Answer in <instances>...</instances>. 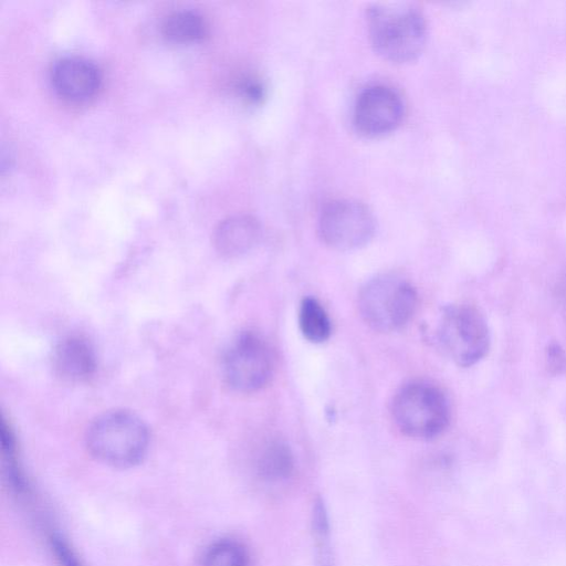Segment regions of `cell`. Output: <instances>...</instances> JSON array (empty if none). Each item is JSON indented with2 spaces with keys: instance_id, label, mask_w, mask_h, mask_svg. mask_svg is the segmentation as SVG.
Returning <instances> with one entry per match:
<instances>
[{
  "instance_id": "6da1fadb",
  "label": "cell",
  "mask_w": 566,
  "mask_h": 566,
  "mask_svg": "<svg viewBox=\"0 0 566 566\" xmlns=\"http://www.w3.org/2000/svg\"><path fill=\"white\" fill-rule=\"evenodd\" d=\"M367 25L374 50L387 61H413L424 48L426 21L413 4L375 3L367 10Z\"/></svg>"
},
{
  "instance_id": "7a4b0ae2",
  "label": "cell",
  "mask_w": 566,
  "mask_h": 566,
  "mask_svg": "<svg viewBox=\"0 0 566 566\" xmlns=\"http://www.w3.org/2000/svg\"><path fill=\"white\" fill-rule=\"evenodd\" d=\"M86 444L101 462L115 468H130L146 455L149 431L146 423L134 412L111 410L91 423Z\"/></svg>"
},
{
  "instance_id": "3957f363",
  "label": "cell",
  "mask_w": 566,
  "mask_h": 566,
  "mask_svg": "<svg viewBox=\"0 0 566 566\" xmlns=\"http://www.w3.org/2000/svg\"><path fill=\"white\" fill-rule=\"evenodd\" d=\"M417 304L418 295L411 283L391 273L370 279L358 294L363 321L381 333L402 328L413 316Z\"/></svg>"
},
{
  "instance_id": "277c9868",
  "label": "cell",
  "mask_w": 566,
  "mask_h": 566,
  "mask_svg": "<svg viewBox=\"0 0 566 566\" xmlns=\"http://www.w3.org/2000/svg\"><path fill=\"white\" fill-rule=\"evenodd\" d=\"M391 415L397 428L407 437L431 439L448 427L450 407L439 387L427 381H412L396 392Z\"/></svg>"
},
{
  "instance_id": "5b68a950",
  "label": "cell",
  "mask_w": 566,
  "mask_h": 566,
  "mask_svg": "<svg viewBox=\"0 0 566 566\" xmlns=\"http://www.w3.org/2000/svg\"><path fill=\"white\" fill-rule=\"evenodd\" d=\"M437 338L443 353L461 367L480 361L491 343L486 321L469 304H451L442 308Z\"/></svg>"
},
{
  "instance_id": "8992f818",
  "label": "cell",
  "mask_w": 566,
  "mask_h": 566,
  "mask_svg": "<svg viewBox=\"0 0 566 566\" xmlns=\"http://www.w3.org/2000/svg\"><path fill=\"white\" fill-rule=\"evenodd\" d=\"M227 384L239 392L262 389L273 373V357L268 343L254 332L238 335L222 359Z\"/></svg>"
},
{
  "instance_id": "52a82bcc",
  "label": "cell",
  "mask_w": 566,
  "mask_h": 566,
  "mask_svg": "<svg viewBox=\"0 0 566 566\" xmlns=\"http://www.w3.org/2000/svg\"><path fill=\"white\" fill-rule=\"evenodd\" d=\"M376 230L375 218L363 203L339 199L326 205L318 220L322 241L339 251L355 250L367 244Z\"/></svg>"
},
{
  "instance_id": "ba28073f",
  "label": "cell",
  "mask_w": 566,
  "mask_h": 566,
  "mask_svg": "<svg viewBox=\"0 0 566 566\" xmlns=\"http://www.w3.org/2000/svg\"><path fill=\"white\" fill-rule=\"evenodd\" d=\"M405 105L401 96L386 85H373L358 96L354 108V125L366 137H380L401 123Z\"/></svg>"
},
{
  "instance_id": "9c48e42d",
  "label": "cell",
  "mask_w": 566,
  "mask_h": 566,
  "mask_svg": "<svg viewBox=\"0 0 566 566\" xmlns=\"http://www.w3.org/2000/svg\"><path fill=\"white\" fill-rule=\"evenodd\" d=\"M51 83L64 99L82 102L96 94L101 85V74L97 66L88 60L63 57L52 66Z\"/></svg>"
},
{
  "instance_id": "30bf717a",
  "label": "cell",
  "mask_w": 566,
  "mask_h": 566,
  "mask_svg": "<svg viewBox=\"0 0 566 566\" xmlns=\"http://www.w3.org/2000/svg\"><path fill=\"white\" fill-rule=\"evenodd\" d=\"M96 367L94 347L83 336L70 335L63 338L53 352V368L63 380L85 381L94 375Z\"/></svg>"
},
{
  "instance_id": "8fae6325",
  "label": "cell",
  "mask_w": 566,
  "mask_h": 566,
  "mask_svg": "<svg viewBox=\"0 0 566 566\" xmlns=\"http://www.w3.org/2000/svg\"><path fill=\"white\" fill-rule=\"evenodd\" d=\"M261 237L259 221L247 214L227 218L214 231L213 242L217 251L227 258L240 256L249 252Z\"/></svg>"
},
{
  "instance_id": "7c38bea8",
  "label": "cell",
  "mask_w": 566,
  "mask_h": 566,
  "mask_svg": "<svg viewBox=\"0 0 566 566\" xmlns=\"http://www.w3.org/2000/svg\"><path fill=\"white\" fill-rule=\"evenodd\" d=\"M256 470L259 475L269 482L289 479L294 471V457L291 448L280 440L266 443L258 457Z\"/></svg>"
},
{
  "instance_id": "4fadbf2b",
  "label": "cell",
  "mask_w": 566,
  "mask_h": 566,
  "mask_svg": "<svg viewBox=\"0 0 566 566\" xmlns=\"http://www.w3.org/2000/svg\"><path fill=\"white\" fill-rule=\"evenodd\" d=\"M298 326L311 343H323L332 333V323L324 306L315 297H304L298 307Z\"/></svg>"
},
{
  "instance_id": "5bb4252c",
  "label": "cell",
  "mask_w": 566,
  "mask_h": 566,
  "mask_svg": "<svg viewBox=\"0 0 566 566\" xmlns=\"http://www.w3.org/2000/svg\"><path fill=\"white\" fill-rule=\"evenodd\" d=\"M206 29V22L200 14L182 10L167 17L163 24V34L174 43H190L202 39Z\"/></svg>"
},
{
  "instance_id": "9a60e30c",
  "label": "cell",
  "mask_w": 566,
  "mask_h": 566,
  "mask_svg": "<svg viewBox=\"0 0 566 566\" xmlns=\"http://www.w3.org/2000/svg\"><path fill=\"white\" fill-rule=\"evenodd\" d=\"M245 547L238 541L222 538L211 543L203 553L201 566H249Z\"/></svg>"
},
{
  "instance_id": "2e32d148",
  "label": "cell",
  "mask_w": 566,
  "mask_h": 566,
  "mask_svg": "<svg viewBox=\"0 0 566 566\" xmlns=\"http://www.w3.org/2000/svg\"><path fill=\"white\" fill-rule=\"evenodd\" d=\"M312 531L315 541L317 566H334L331 548L329 518L322 497H317L313 504Z\"/></svg>"
},
{
  "instance_id": "e0dca14e",
  "label": "cell",
  "mask_w": 566,
  "mask_h": 566,
  "mask_svg": "<svg viewBox=\"0 0 566 566\" xmlns=\"http://www.w3.org/2000/svg\"><path fill=\"white\" fill-rule=\"evenodd\" d=\"M50 547L59 566H83L75 551L60 534L50 536Z\"/></svg>"
},
{
  "instance_id": "ac0fdd59",
  "label": "cell",
  "mask_w": 566,
  "mask_h": 566,
  "mask_svg": "<svg viewBox=\"0 0 566 566\" xmlns=\"http://www.w3.org/2000/svg\"><path fill=\"white\" fill-rule=\"evenodd\" d=\"M239 92L248 103L259 104L265 94L262 82L254 77L244 78L238 86Z\"/></svg>"
}]
</instances>
